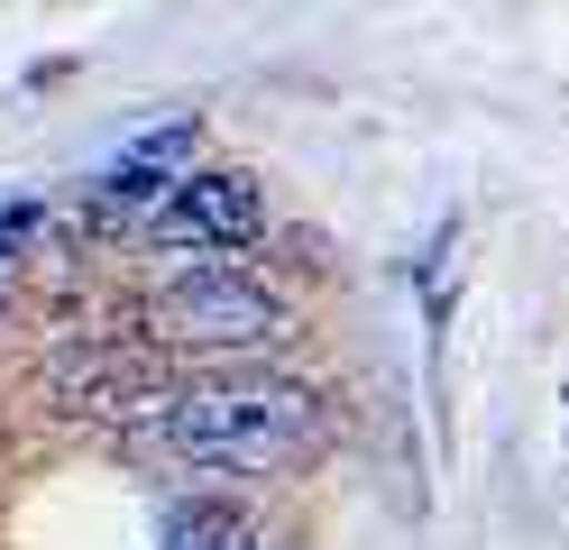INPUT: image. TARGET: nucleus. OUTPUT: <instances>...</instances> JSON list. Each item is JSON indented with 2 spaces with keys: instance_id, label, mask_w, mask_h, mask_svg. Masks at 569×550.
<instances>
[{
  "instance_id": "obj_1",
  "label": "nucleus",
  "mask_w": 569,
  "mask_h": 550,
  "mask_svg": "<svg viewBox=\"0 0 569 550\" xmlns=\"http://www.w3.org/2000/svg\"><path fill=\"white\" fill-rule=\"evenodd\" d=\"M157 440L184 468H230V477H276L312 459L322 440V394L295 377H202L157 403Z\"/></svg>"
},
{
  "instance_id": "obj_2",
  "label": "nucleus",
  "mask_w": 569,
  "mask_h": 550,
  "mask_svg": "<svg viewBox=\"0 0 569 550\" xmlns=\"http://www.w3.org/2000/svg\"><path fill=\"white\" fill-rule=\"evenodd\" d=\"M284 293L267 276H248V267H184V276H166L148 303H138V330H148L157 349H202V358H221V349H267L284 340Z\"/></svg>"
},
{
  "instance_id": "obj_3",
  "label": "nucleus",
  "mask_w": 569,
  "mask_h": 550,
  "mask_svg": "<svg viewBox=\"0 0 569 550\" xmlns=\"http://www.w3.org/2000/svg\"><path fill=\"white\" fill-rule=\"evenodd\" d=\"M193 147H202V129H193V120H157V129H138L120 157L101 166L92 211H101V220H157V211L193 183Z\"/></svg>"
},
{
  "instance_id": "obj_4",
  "label": "nucleus",
  "mask_w": 569,
  "mask_h": 550,
  "mask_svg": "<svg viewBox=\"0 0 569 550\" xmlns=\"http://www.w3.org/2000/svg\"><path fill=\"white\" fill-rule=\"evenodd\" d=\"M148 230H157L166 248H193L202 267H211L221 248H248V239L267 230V202H258V183H248L239 166H211V174H193L184 193L148 220Z\"/></svg>"
},
{
  "instance_id": "obj_5",
  "label": "nucleus",
  "mask_w": 569,
  "mask_h": 550,
  "mask_svg": "<svg viewBox=\"0 0 569 550\" xmlns=\"http://www.w3.org/2000/svg\"><path fill=\"white\" fill-rule=\"evenodd\" d=\"M166 550H267V532L248 523L239 504H184L166 523Z\"/></svg>"
},
{
  "instance_id": "obj_6",
  "label": "nucleus",
  "mask_w": 569,
  "mask_h": 550,
  "mask_svg": "<svg viewBox=\"0 0 569 550\" xmlns=\"http://www.w3.org/2000/svg\"><path fill=\"white\" fill-rule=\"evenodd\" d=\"M28 230H38V211H0V276H10V267H19V257H10V248H19Z\"/></svg>"
}]
</instances>
